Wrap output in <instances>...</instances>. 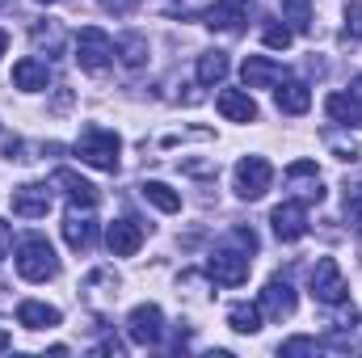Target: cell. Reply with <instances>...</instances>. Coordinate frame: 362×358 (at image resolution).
<instances>
[{
	"mask_svg": "<svg viewBox=\"0 0 362 358\" xmlns=\"http://www.w3.org/2000/svg\"><path fill=\"white\" fill-rule=\"evenodd\" d=\"M118 152H122V139L105 127H85V135L76 144V156L101 173H118Z\"/></svg>",
	"mask_w": 362,
	"mask_h": 358,
	"instance_id": "cell-1",
	"label": "cell"
},
{
	"mask_svg": "<svg viewBox=\"0 0 362 358\" xmlns=\"http://www.w3.org/2000/svg\"><path fill=\"white\" fill-rule=\"evenodd\" d=\"M17 274H21L25 282H47V278H55V274H59L55 249H51L42 236H25V241L17 245Z\"/></svg>",
	"mask_w": 362,
	"mask_h": 358,
	"instance_id": "cell-2",
	"label": "cell"
},
{
	"mask_svg": "<svg viewBox=\"0 0 362 358\" xmlns=\"http://www.w3.org/2000/svg\"><path fill=\"white\" fill-rule=\"evenodd\" d=\"M346 295H350V287H346V278H341V266H337L333 258H320V262L312 266V299L337 308V304H346Z\"/></svg>",
	"mask_w": 362,
	"mask_h": 358,
	"instance_id": "cell-3",
	"label": "cell"
},
{
	"mask_svg": "<svg viewBox=\"0 0 362 358\" xmlns=\"http://www.w3.org/2000/svg\"><path fill=\"white\" fill-rule=\"evenodd\" d=\"M110 59H114V42H110V34L97 30V25H85V30L76 34V64H81L85 72H105Z\"/></svg>",
	"mask_w": 362,
	"mask_h": 358,
	"instance_id": "cell-4",
	"label": "cell"
},
{
	"mask_svg": "<svg viewBox=\"0 0 362 358\" xmlns=\"http://www.w3.org/2000/svg\"><path fill=\"white\" fill-rule=\"evenodd\" d=\"M127 333H131L135 346H160V337H165V312H160L156 304H139V308H131V316H127Z\"/></svg>",
	"mask_w": 362,
	"mask_h": 358,
	"instance_id": "cell-5",
	"label": "cell"
},
{
	"mask_svg": "<svg viewBox=\"0 0 362 358\" xmlns=\"http://www.w3.org/2000/svg\"><path fill=\"white\" fill-rule=\"evenodd\" d=\"M232 178H236V194L253 202V198H262V194L270 190L274 169H270V161H266V156H245V161L236 165V173H232Z\"/></svg>",
	"mask_w": 362,
	"mask_h": 358,
	"instance_id": "cell-6",
	"label": "cell"
},
{
	"mask_svg": "<svg viewBox=\"0 0 362 358\" xmlns=\"http://www.w3.org/2000/svg\"><path fill=\"white\" fill-rule=\"evenodd\" d=\"M249 266H253V258H249V253H232V249H219V253H211V262H206V274H211L219 287H240V282H249Z\"/></svg>",
	"mask_w": 362,
	"mask_h": 358,
	"instance_id": "cell-7",
	"label": "cell"
},
{
	"mask_svg": "<svg viewBox=\"0 0 362 358\" xmlns=\"http://www.w3.org/2000/svg\"><path fill=\"white\" fill-rule=\"evenodd\" d=\"M105 245H110L114 258H135L139 245H144V224L139 219H114L105 228Z\"/></svg>",
	"mask_w": 362,
	"mask_h": 358,
	"instance_id": "cell-8",
	"label": "cell"
},
{
	"mask_svg": "<svg viewBox=\"0 0 362 358\" xmlns=\"http://www.w3.org/2000/svg\"><path fill=\"white\" fill-rule=\"evenodd\" d=\"M270 224L278 241H299L308 232V207L303 202H282V207H274Z\"/></svg>",
	"mask_w": 362,
	"mask_h": 358,
	"instance_id": "cell-9",
	"label": "cell"
},
{
	"mask_svg": "<svg viewBox=\"0 0 362 358\" xmlns=\"http://www.w3.org/2000/svg\"><path fill=\"white\" fill-rule=\"evenodd\" d=\"M8 202H13V215H21V219H42V215L51 211V190H47V185H17Z\"/></svg>",
	"mask_w": 362,
	"mask_h": 358,
	"instance_id": "cell-10",
	"label": "cell"
},
{
	"mask_svg": "<svg viewBox=\"0 0 362 358\" xmlns=\"http://www.w3.org/2000/svg\"><path fill=\"white\" fill-rule=\"evenodd\" d=\"M249 8H253V0H215L211 13H206V25H211V30L236 34V30L249 21Z\"/></svg>",
	"mask_w": 362,
	"mask_h": 358,
	"instance_id": "cell-11",
	"label": "cell"
},
{
	"mask_svg": "<svg viewBox=\"0 0 362 358\" xmlns=\"http://www.w3.org/2000/svg\"><path fill=\"white\" fill-rule=\"evenodd\" d=\"M257 304H262V312H266V316H274V321L295 316V291H291V282H286V278H270Z\"/></svg>",
	"mask_w": 362,
	"mask_h": 358,
	"instance_id": "cell-12",
	"label": "cell"
},
{
	"mask_svg": "<svg viewBox=\"0 0 362 358\" xmlns=\"http://www.w3.org/2000/svg\"><path fill=\"white\" fill-rule=\"evenodd\" d=\"M64 241H68L76 253H89L93 241H97V219H93V215H81V211L72 207L68 219H64Z\"/></svg>",
	"mask_w": 362,
	"mask_h": 358,
	"instance_id": "cell-13",
	"label": "cell"
},
{
	"mask_svg": "<svg viewBox=\"0 0 362 358\" xmlns=\"http://www.w3.org/2000/svg\"><path fill=\"white\" fill-rule=\"evenodd\" d=\"M240 76H245L249 89H270V85H282V64H274L266 55H249Z\"/></svg>",
	"mask_w": 362,
	"mask_h": 358,
	"instance_id": "cell-14",
	"label": "cell"
},
{
	"mask_svg": "<svg viewBox=\"0 0 362 358\" xmlns=\"http://www.w3.org/2000/svg\"><path fill=\"white\" fill-rule=\"evenodd\" d=\"M59 321H64V312L51 308V304H38V299H25V304L17 308V325H21V329H34V333H38V329H55Z\"/></svg>",
	"mask_w": 362,
	"mask_h": 358,
	"instance_id": "cell-15",
	"label": "cell"
},
{
	"mask_svg": "<svg viewBox=\"0 0 362 358\" xmlns=\"http://www.w3.org/2000/svg\"><path fill=\"white\" fill-rule=\"evenodd\" d=\"M219 114L228 122H257V101L240 89H223L219 93Z\"/></svg>",
	"mask_w": 362,
	"mask_h": 358,
	"instance_id": "cell-16",
	"label": "cell"
},
{
	"mask_svg": "<svg viewBox=\"0 0 362 358\" xmlns=\"http://www.w3.org/2000/svg\"><path fill=\"white\" fill-rule=\"evenodd\" d=\"M55 185H64V190H68V198H72V207H85V211H93V207H97V198H101V194H97V185L85 181L81 173H72V169H59V173H55Z\"/></svg>",
	"mask_w": 362,
	"mask_h": 358,
	"instance_id": "cell-17",
	"label": "cell"
},
{
	"mask_svg": "<svg viewBox=\"0 0 362 358\" xmlns=\"http://www.w3.org/2000/svg\"><path fill=\"white\" fill-rule=\"evenodd\" d=\"M47 81H51V72H47V64L42 59H17L13 64V85L17 89H25V93H38V89H47Z\"/></svg>",
	"mask_w": 362,
	"mask_h": 358,
	"instance_id": "cell-18",
	"label": "cell"
},
{
	"mask_svg": "<svg viewBox=\"0 0 362 358\" xmlns=\"http://www.w3.org/2000/svg\"><path fill=\"white\" fill-rule=\"evenodd\" d=\"M278 110L282 114H308V105H312V93L303 81H286V85H278Z\"/></svg>",
	"mask_w": 362,
	"mask_h": 358,
	"instance_id": "cell-19",
	"label": "cell"
},
{
	"mask_svg": "<svg viewBox=\"0 0 362 358\" xmlns=\"http://www.w3.org/2000/svg\"><path fill=\"white\" fill-rule=\"evenodd\" d=\"M325 110H329L333 122H346V127H358L362 122V105L350 97V93H333V97L325 101Z\"/></svg>",
	"mask_w": 362,
	"mask_h": 358,
	"instance_id": "cell-20",
	"label": "cell"
},
{
	"mask_svg": "<svg viewBox=\"0 0 362 358\" xmlns=\"http://www.w3.org/2000/svg\"><path fill=\"white\" fill-rule=\"evenodd\" d=\"M228 325L236 333H257L262 329V304H232L228 308Z\"/></svg>",
	"mask_w": 362,
	"mask_h": 358,
	"instance_id": "cell-21",
	"label": "cell"
},
{
	"mask_svg": "<svg viewBox=\"0 0 362 358\" xmlns=\"http://www.w3.org/2000/svg\"><path fill=\"white\" fill-rule=\"evenodd\" d=\"M139 190H144V198H148L152 207H160V211H169V215L181 211V194L173 190V185H165V181H144Z\"/></svg>",
	"mask_w": 362,
	"mask_h": 358,
	"instance_id": "cell-22",
	"label": "cell"
},
{
	"mask_svg": "<svg viewBox=\"0 0 362 358\" xmlns=\"http://www.w3.org/2000/svg\"><path fill=\"white\" fill-rule=\"evenodd\" d=\"M228 76V55L223 51H206L198 59V85H219Z\"/></svg>",
	"mask_w": 362,
	"mask_h": 358,
	"instance_id": "cell-23",
	"label": "cell"
},
{
	"mask_svg": "<svg viewBox=\"0 0 362 358\" xmlns=\"http://www.w3.org/2000/svg\"><path fill=\"white\" fill-rule=\"evenodd\" d=\"M282 17L291 21L295 34H308L312 30V0H282Z\"/></svg>",
	"mask_w": 362,
	"mask_h": 358,
	"instance_id": "cell-24",
	"label": "cell"
},
{
	"mask_svg": "<svg viewBox=\"0 0 362 358\" xmlns=\"http://www.w3.org/2000/svg\"><path fill=\"white\" fill-rule=\"evenodd\" d=\"M118 55H122V64L127 68H139L144 59H148V42L139 38V34H127V38H118V47H114Z\"/></svg>",
	"mask_w": 362,
	"mask_h": 358,
	"instance_id": "cell-25",
	"label": "cell"
},
{
	"mask_svg": "<svg viewBox=\"0 0 362 358\" xmlns=\"http://www.w3.org/2000/svg\"><path fill=\"white\" fill-rule=\"evenodd\" d=\"M30 38H34L38 47H51V51H59V42H64V30H59L55 21H34Z\"/></svg>",
	"mask_w": 362,
	"mask_h": 358,
	"instance_id": "cell-26",
	"label": "cell"
},
{
	"mask_svg": "<svg viewBox=\"0 0 362 358\" xmlns=\"http://www.w3.org/2000/svg\"><path fill=\"white\" fill-rule=\"evenodd\" d=\"M346 21H350V25H346L341 42H354V47H358V42H362V4H358V0L346 8Z\"/></svg>",
	"mask_w": 362,
	"mask_h": 358,
	"instance_id": "cell-27",
	"label": "cell"
},
{
	"mask_svg": "<svg viewBox=\"0 0 362 358\" xmlns=\"http://www.w3.org/2000/svg\"><path fill=\"white\" fill-rule=\"evenodd\" d=\"M291 34H295L291 25H266V30H262L266 47H274V51H286V47H291Z\"/></svg>",
	"mask_w": 362,
	"mask_h": 358,
	"instance_id": "cell-28",
	"label": "cell"
},
{
	"mask_svg": "<svg viewBox=\"0 0 362 358\" xmlns=\"http://www.w3.org/2000/svg\"><path fill=\"white\" fill-rule=\"evenodd\" d=\"M329 148L337 152V161H358V144H354V139H337V135H329Z\"/></svg>",
	"mask_w": 362,
	"mask_h": 358,
	"instance_id": "cell-29",
	"label": "cell"
},
{
	"mask_svg": "<svg viewBox=\"0 0 362 358\" xmlns=\"http://www.w3.org/2000/svg\"><path fill=\"white\" fill-rule=\"evenodd\" d=\"M278 350H282V354H316V342H312V337H291V342H282Z\"/></svg>",
	"mask_w": 362,
	"mask_h": 358,
	"instance_id": "cell-30",
	"label": "cell"
},
{
	"mask_svg": "<svg viewBox=\"0 0 362 358\" xmlns=\"http://www.w3.org/2000/svg\"><path fill=\"white\" fill-rule=\"evenodd\" d=\"M346 211H350L354 219H362V185H350V190H346Z\"/></svg>",
	"mask_w": 362,
	"mask_h": 358,
	"instance_id": "cell-31",
	"label": "cell"
},
{
	"mask_svg": "<svg viewBox=\"0 0 362 358\" xmlns=\"http://www.w3.org/2000/svg\"><path fill=\"white\" fill-rule=\"evenodd\" d=\"M101 4H105L110 13H131V8H135L139 0H101Z\"/></svg>",
	"mask_w": 362,
	"mask_h": 358,
	"instance_id": "cell-32",
	"label": "cell"
},
{
	"mask_svg": "<svg viewBox=\"0 0 362 358\" xmlns=\"http://www.w3.org/2000/svg\"><path fill=\"white\" fill-rule=\"evenodd\" d=\"M97 354H122V342H118V337H105V342H101V346H97Z\"/></svg>",
	"mask_w": 362,
	"mask_h": 358,
	"instance_id": "cell-33",
	"label": "cell"
},
{
	"mask_svg": "<svg viewBox=\"0 0 362 358\" xmlns=\"http://www.w3.org/2000/svg\"><path fill=\"white\" fill-rule=\"evenodd\" d=\"M8 245H13V236H8V224H0V258L8 253Z\"/></svg>",
	"mask_w": 362,
	"mask_h": 358,
	"instance_id": "cell-34",
	"label": "cell"
},
{
	"mask_svg": "<svg viewBox=\"0 0 362 358\" xmlns=\"http://www.w3.org/2000/svg\"><path fill=\"white\" fill-rule=\"evenodd\" d=\"M4 51H8V34L0 30V55H4Z\"/></svg>",
	"mask_w": 362,
	"mask_h": 358,
	"instance_id": "cell-35",
	"label": "cell"
},
{
	"mask_svg": "<svg viewBox=\"0 0 362 358\" xmlns=\"http://www.w3.org/2000/svg\"><path fill=\"white\" fill-rule=\"evenodd\" d=\"M4 350H8V337H4V333H0V354H4Z\"/></svg>",
	"mask_w": 362,
	"mask_h": 358,
	"instance_id": "cell-36",
	"label": "cell"
},
{
	"mask_svg": "<svg viewBox=\"0 0 362 358\" xmlns=\"http://www.w3.org/2000/svg\"><path fill=\"white\" fill-rule=\"evenodd\" d=\"M8 4H13V0H0V8H8Z\"/></svg>",
	"mask_w": 362,
	"mask_h": 358,
	"instance_id": "cell-37",
	"label": "cell"
},
{
	"mask_svg": "<svg viewBox=\"0 0 362 358\" xmlns=\"http://www.w3.org/2000/svg\"><path fill=\"white\" fill-rule=\"evenodd\" d=\"M38 4H55V0H38Z\"/></svg>",
	"mask_w": 362,
	"mask_h": 358,
	"instance_id": "cell-38",
	"label": "cell"
}]
</instances>
